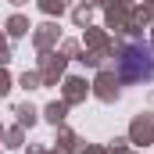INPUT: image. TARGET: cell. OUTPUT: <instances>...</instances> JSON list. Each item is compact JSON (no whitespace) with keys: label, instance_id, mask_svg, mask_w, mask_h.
<instances>
[{"label":"cell","instance_id":"6da1fadb","mask_svg":"<svg viewBox=\"0 0 154 154\" xmlns=\"http://www.w3.org/2000/svg\"><path fill=\"white\" fill-rule=\"evenodd\" d=\"M118 72L129 79V82H147L154 79V47L147 43H129L125 50H122V57H118Z\"/></svg>","mask_w":154,"mask_h":154}]
</instances>
